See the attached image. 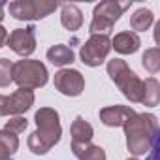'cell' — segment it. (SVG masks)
<instances>
[{"label":"cell","instance_id":"1","mask_svg":"<svg viewBox=\"0 0 160 160\" xmlns=\"http://www.w3.org/2000/svg\"><path fill=\"white\" fill-rule=\"evenodd\" d=\"M124 132H126V145L130 152H134L136 156L149 152L158 143V122L154 115L134 113L132 117L126 119Z\"/></svg>","mask_w":160,"mask_h":160},{"label":"cell","instance_id":"2","mask_svg":"<svg viewBox=\"0 0 160 160\" xmlns=\"http://www.w3.org/2000/svg\"><path fill=\"white\" fill-rule=\"evenodd\" d=\"M34 119H36L38 130L34 134H30L28 147L34 154H43L60 139L62 130H60V122H58V113L51 108H42L40 111H36Z\"/></svg>","mask_w":160,"mask_h":160},{"label":"cell","instance_id":"3","mask_svg":"<svg viewBox=\"0 0 160 160\" xmlns=\"http://www.w3.org/2000/svg\"><path fill=\"white\" fill-rule=\"evenodd\" d=\"M108 73L113 81L119 85L122 94L130 102H141L143 96V81H139V77L126 66L124 60H109L108 62Z\"/></svg>","mask_w":160,"mask_h":160},{"label":"cell","instance_id":"4","mask_svg":"<svg viewBox=\"0 0 160 160\" xmlns=\"http://www.w3.org/2000/svg\"><path fill=\"white\" fill-rule=\"evenodd\" d=\"M47 70L40 60H19L13 64L12 81L19 85V89H38L47 83Z\"/></svg>","mask_w":160,"mask_h":160},{"label":"cell","instance_id":"5","mask_svg":"<svg viewBox=\"0 0 160 160\" xmlns=\"http://www.w3.org/2000/svg\"><path fill=\"white\" fill-rule=\"evenodd\" d=\"M132 2H113V0H108V2H102L94 8V13H92V23L89 27V32L94 36V34H106L113 28V25L117 23V19L121 17V13L130 8Z\"/></svg>","mask_w":160,"mask_h":160},{"label":"cell","instance_id":"6","mask_svg":"<svg viewBox=\"0 0 160 160\" xmlns=\"http://www.w3.org/2000/svg\"><path fill=\"white\" fill-rule=\"evenodd\" d=\"M57 2H45V0H17L10 4V13L19 21H32L43 19L51 12L57 10Z\"/></svg>","mask_w":160,"mask_h":160},{"label":"cell","instance_id":"7","mask_svg":"<svg viewBox=\"0 0 160 160\" xmlns=\"http://www.w3.org/2000/svg\"><path fill=\"white\" fill-rule=\"evenodd\" d=\"M111 49V40L108 34H94L81 47V60L87 66H100Z\"/></svg>","mask_w":160,"mask_h":160},{"label":"cell","instance_id":"8","mask_svg":"<svg viewBox=\"0 0 160 160\" xmlns=\"http://www.w3.org/2000/svg\"><path fill=\"white\" fill-rule=\"evenodd\" d=\"M34 104V92L30 89H17L12 96L0 94V117L6 115H19L30 109Z\"/></svg>","mask_w":160,"mask_h":160},{"label":"cell","instance_id":"9","mask_svg":"<svg viewBox=\"0 0 160 160\" xmlns=\"http://www.w3.org/2000/svg\"><path fill=\"white\" fill-rule=\"evenodd\" d=\"M55 87L64 96H79L85 89V79L77 70H60L55 73Z\"/></svg>","mask_w":160,"mask_h":160},{"label":"cell","instance_id":"10","mask_svg":"<svg viewBox=\"0 0 160 160\" xmlns=\"http://www.w3.org/2000/svg\"><path fill=\"white\" fill-rule=\"evenodd\" d=\"M8 47L13 49L21 57H28L36 49V28L30 25L27 28H15L8 36Z\"/></svg>","mask_w":160,"mask_h":160},{"label":"cell","instance_id":"11","mask_svg":"<svg viewBox=\"0 0 160 160\" xmlns=\"http://www.w3.org/2000/svg\"><path fill=\"white\" fill-rule=\"evenodd\" d=\"M136 111L132 108L126 106H111V108H104L100 111V119L106 126H124L126 119L132 117Z\"/></svg>","mask_w":160,"mask_h":160},{"label":"cell","instance_id":"12","mask_svg":"<svg viewBox=\"0 0 160 160\" xmlns=\"http://www.w3.org/2000/svg\"><path fill=\"white\" fill-rule=\"evenodd\" d=\"M139 45H141L139 36H138L136 32H130V30L117 34V36L113 38V42H111V47H115V51H119V53H122V55L136 53V51L139 49Z\"/></svg>","mask_w":160,"mask_h":160},{"label":"cell","instance_id":"13","mask_svg":"<svg viewBox=\"0 0 160 160\" xmlns=\"http://www.w3.org/2000/svg\"><path fill=\"white\" fill-rule=\"evenodd\" d=\"M92 134V126L83 117H75V121L72 122V145H89Z\"/></svg>","mask_w":160,"mask_h":160},{"label":"cell","instance_id":"14","mask_svg":"<svg viewBox=\"0 0 160 160\" xmlns=\"http://www.w3.org/2000/svg\"><path fill=\"white\" fill-rule=\"evenodd\" d=\"M62 27L68 30H77L83 25V15L75 4H62V15H60Z\"/></svg>","mask_w":160,"mask_h":160},{"label":"cell","instance_id":"15","mask_svg":"<svg viewBox=\"0 0 160 160\" xmlns=\"http://www.w3.org/2000/svg\"><path fill=\"white\" fill-rule=\"evenodd\" d=\"M19 149V138L8 130H0V160H10Z\"/></svg>","mask_w":160,"mask_h":160},{"label":"cell","instance_id":"16","mask_svg":"<svg viewBox=\"0 0 160 160\" xmlns=\"http://www.w3.org/2000/svg\"><path fill=\"white\" fill-rule=\"evenodd\" d=\"M47 60L55 66H66V64H72L73 62V51L68 47V45H53L49 51H47Z\"/></svg>","mask_w":160,"mask_h":160},{"label":"cell","instance_id":"17","mask_svg":"<svg viewBox=\"0 0 160 160\" xmlns=\"http://www.w3.org/2000/svg\"><path fill=\"white\" fill-rule=\"evenodd\" d=\"M72 151L79 160H106V152L98 145H72Z\"/></svg>","mask_w":160,"mask_h":160},{"label":"cell","instance_id":"18","mask_svg":"<svg viewBox=\"0 0 160 160\" xmlns=\"http://www.w3.org/2000/svg\"><path fill=\"white\" fill-rule=\"evenodd\" d=\"M160 100V85L154 77H149L143 81V96H141V104L145 106H156Z\"/></svg>","mask_w":160,"mask_h":160},{"label":"cell","instance_id":"19","mask_svg":"<svg viewBox=\"0 0 160 160\" xmlns=\"http://www.w3.org/2000/svg\"><path fill=\"white\" fill-rule=\"evenodd\" d=\"M152 23V12L147 8H139L132 17H130V27L134 30H147Z\"/></svg>","mask_w":160,"mask_h":160},{"label":"cell","instance_id":"20","mask_svg":"<svg viewBox=\"0 0 160 160\" xmlns=\"http://www.w3.org/2000/svg\"><path fill=\"white\" fill-rule=\"evenodd\" d=\"M143 66L151 72V73H156L158 68H160V51L158 47H152V49H147L143 53Z\"/></svg>","mask_w":160,"mask_h":160},{"label":"cell","instance_id":"21","mask_svg":"<svg viewBox=\"0 0 160 160\" xmlns=\"http://www.w3.org/2000/svg\"><path fill=\"white\" fill-rule=\"evenodd\" d=\"M12 70L13 62H10L8 58H0V87H8L12 83Z\"/></svg>","mask_w":160,"mask_h":160},{"label":"cell","instance_id":"22","mask_svg":"<svg viewBox=\"0 0 160 160\" xmlns=\"http://www.w3.org/2000/svg\"><path fill=\"white\" fill-rule=\"evenodd\" d=\"M27 119H23V117H15V119H10L8 122H6V130L8 132H12V134H21L25 128H27Z\"/></svg>","mask_w":160,"mask_h":160},{"label":"cell","instance_id":"23","mask_svg":"<svg viewBox=\"0 0 160 160\" xmlns=\"http://www.w3.org/2000/svg\"><path fill=\"white\" fill-rule=\"evenodd\" d=\"M8 42V32H6V28L0 25V47H4V43Z\"/></svg>","mask_w":160,"mask_h":160},{"label":"cell","instance_id":"24","mask_svg":"<svg viewBox=\"0 0 160 160\" xmlns=\"http://www.w3.org/2000/svg\"><path fill=\"white\" fill-rule=\"evenodd\" d=\"M4 6H6L4 2H0V21L4 19Z\"/></svg>","mask_w":160,"mask_h":160},{"label":"cell","instance_id":"25","mask_svg":"<svg viewBox=\"0 0 160 160\" xmlns=\"http://www.w3.org/2000/svg\"><path fill=\"white\" fill-rule=\"evenodd\" d=\"M128 160H138V158H128Z\"/></svg>","mask_w":160,"mask_h":160}]
</instances>
